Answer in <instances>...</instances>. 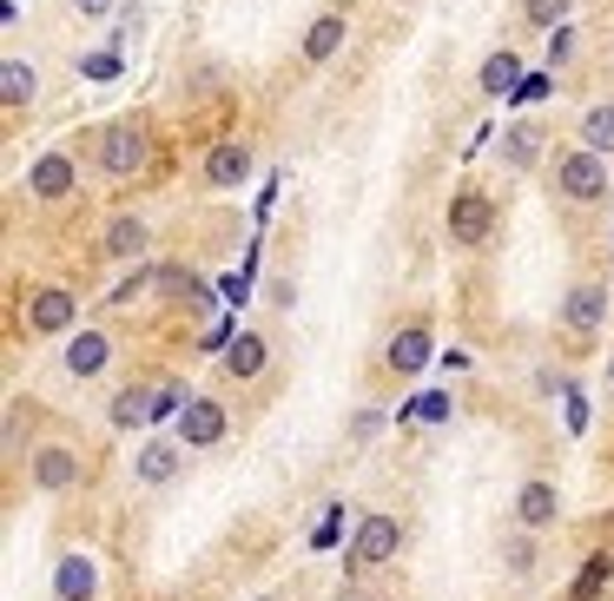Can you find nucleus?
Listing matches in <instances>:
<instances>
[{"label": "nucleus", "instance_id": "4", "mask_svg": "<svg viewBox=\"0 0 614 601\" xmlns=\"http://www.w3.org/2000/svg\"><path fill=\"white\" fill-rule=\"evenodd\" d=\"M489 231H496V205L483 192H456L450 199V245L476 251V245H489Z\"/></svg>", "mask_w": 614, "mask_h": 601}, {"label": "nucleus", "instance_id": "36", "mask_svg": "<svg viewBox=\"0 0 614 601\" xmlns=\"http://www.w3.org/2000/svg\"><path fill=\"white\" fill-rule=\"evenodd\" d=\"M607 384H614V358H607Z\"/></svg>", "mask_w": 614, "mask_h": 601}, {"label": "nucleus", "instance_id": "6", "mask_svg": "<svg viewBox=\"0 0 614 601\" xmlns=\"http://www.w3.org/2000/svg\"><path fill=\"white\" fill-rule=\"evenodd\" d=\"M179 456H186V443H179V437H146V443H139V456H133V476H139V483H152V489H165L172 476H179Z\"/></svg>", "mask_w": 614, "mask_h": 601}, {"label": "nucleus", "instance_id": "23", "mask_svg": "<svg viewBox=\"0 0 614 601\" xmlns=\"http://www.w3.org/2000/svg\"><path fill=\"white\" fill-rule=\"evenodd\" d=\"M581 146L614 152V100H601V107H588V113H581Z\"/></svg>", "mask_w": 614, "mask_h": 601}, {"label": "nucleus", "instance_id": "19", "mask_svg": "<svg viewBox=\"0 0 614 601\" xmlns=\"http://www.w3.org/2000/svg\"><path fill=\"white\" fill-rule=\"evenodd\" d=\"M562 317H568V330H594L607 317V285H575L562 298Z\"/></svg>", "mask_w": 614, "mask_h": 601}, {"label": "nucleus", "instance_id": "34", "mask_svg": "<svg viewBox=\"0 0 614 601\" xmlns=\"http://www.w3.org/2000/svg\"><path fill=\"white\" fill-rule=\"evenodd\" d=\"M133 40H146V14H126V21H120V53H126Z\"/></svg>", "mask_w": 614, "mask_h": 601}, {"label": "nucleus", "instance_id": "26", "mask_svg": "<svg viewBox=\"0 0 614 601\" xmlns=\"http://www.w3.org/2000/svg\"><path fill=\"white\" fill-rule=\"evenodd\" d=\"M522 14H529V27H568V0H522Z\"/></svg>", "mask_w": 614, "mask_h": 601}, {"label": "nucleus", "instance_id": "29", "mask_svg": "<svg viewBox=\"0 0 614 601\" xmlns=\"http://www.w3.org/2000/svg\"><path fill=\"white\" fill-rule=\"evenodd\" d=\"M377 429H384V410H358V416H350V443H371Z\"/></svg>", "mask_w": 614, "mask_h": 601}, {"label": "nucleus", "instance_id": "27", "mask_svg": "<svg viewBox=\"0 0 614 601\" xmlns=\"http://www.w3.org/2000/svg\"><path fill=\"white\" fill-rule=\"evenodd\" d=\"M601 588H607V555H594V562H588V568H581V581H575V588H568V601H594V594H601Z\"/></svg>", "mask_w": 614, "mask_h": 601}, {"label": "nucleus", "instance_id": "11", "mask_svg": "<svg viewBox=\"0 0 614 601\" xmlns=\"http://www.w3.org/2000/svg\"><path fill=\"white\" fill-rule=\"evenodd\" d=\"M27 192H34V199H66V192H73V159H66V152H40V159L27 165Z\"/></svg>", "mask_w": 614, "mask_h": 601}, {"label": "nucleus", "instance_id": "33", "mask_svg": "<svg viewBox=\"0 0 614 601\" xmlns=\"http://www.w3.org/2000/svg\"><path fill=\"white\" fill-rule=\"evenodd\" d=\"M113 8H120V0H73V14H79V21H106Z\"/></svg>", "mask_w": 614, "mask_h": 601}, {"label": "nucleus", "instance_id": "2", "mask_svg": "<svg viewBox=\"0 0 614 601\" xmlns=\"http://www.w3.org/2000/svg\"><path fill=\"white\" fill-rule=\"evenodd\" d=\"M555 192L562 199H601L607 192V165H601L594 146H575V152L555 159Z\"/></svg>", "mask_w": 614, "mask_h": 601}, {"label": "nucleus", "instance_id": "12", "mask_svg": "<svg viewBox=\"0 0 614 601\" xmlns=\"http://www.w3.org/2000/svg\"><path fill=\"white\" fill-rule=\"evenodd\" d=\"M265 337L258 330H238L231 343H225V377H238V384H251V377H265Z\"/></svg>", "mask_w": 614, "mask_h": 601}, {"label": "nucleus", "instance_id": "28", "mask_svg": "<svg viewBox=\"0 0 614 601\" xmlns=\"http://www.w3.org/2000/svg\"><path fill=\"white\" fill-rule=\"evenodd\" d=\"M337 542H343V509H330L324 523L311 529V549H337Z\"/></svg>", "mask_w": 614, "mask_h": 601}, {"label": "nucleus", "instance_id": "24", "mask_svg": "<svg viewBox=\"0 0 614 601\" xmlns=\"http://www.w3.org/2000/svg\"><path fill=\"white\" fill-rule=\"evenodd\" d=\"M159 285H165L172 298H192V304H205V311H212V291H205L192 272H179V265H165V272H159Z\"/></svg>", "mask_w": 614, "mask_h": 601}, {"label": "nucleus", "instance_id": "35", "mask_svg": "<svg viewBox=\"0 0 614 601\" xmlns=\"http://www.w3.org/2000/svg\"><path fill=\"white\" fill-rule=\"evenodd\" d=\"M337 601H371V594H358V588H343V594H337Z\"/></svg>", "mask_w": 614, "mask_h": 601}, {"label": "nucleus", "instance_id": "5", "mask_svg": "<svg viewBox=\"0 0 614 601\" xmlns=\"http://www.w3.org/2000/svg\"><path fill=\"white\" fill-rule=\"evenodd\" d=\"M100 165L113 172V179H133V172L146 165V133H139V120H113V126L100 133Z\"/></svg>", "mask_w": 614, "mask_h": 601}, {"label": "nucleus", "instance_id": "20", "mask_svg": "<svg viewBox=\"0 0 614 601\" xmlns=\"http://www.w3.org/2000/svg\"><path fill=\"white\" fill-rule=\"evenodd\" d=\"M476 86H483L489 100L515 93V86H522V53H509V47H502V53H489V60H483V73H476Z\"/></svg>", "mask_w": 614, "mask_h": 601}, {"label": "nucleus", "instance_id": "13", "mask_svg": "<svg viewBox=\"0 0 614 601\" xmlns=\"http://www.w3.org/2000/svg\"><path fill=\"white\" fill-rule=\"evenodd\" d=\"M152 410H159V390L126 384V390L106 403V423H113V429H146V423H152Z\"/></svg>", "mask_w": 614, "mask_h": 601}, {"label": "nucleus", "instance_id": "15", "mask_svg": "<svg viewBox=\"0 0 614 601\" xmlns=\"http://www.w3.org/2000/svg\"><path fill=\"white\" fill-rule=\"evenodd\" d=\"M542 146H549V133H542L536 120H515V126L502 133V165H515V172H529V165L542 159Z\"/></svg>", "mask_w": 614, "mask_h": 601}, {"label": "nucleus", "instance_id": "16", "mask_svg": "<svg viewBox=\"0 0 614 601\" xmlns=\"http://www.w3.org/2000/svg\"><path fill=\"white\" fill-rule=\"evenodd\" d=\"M384 358H390V371H397V377H416V371H429V330H423V324L397 330Z\"/></svg>", "mask_w": 614, "mask_h": 601}, {"label": "nucleus", "instance_id": "14", "mask_svg": "<svg viewBox=\"0 0 614 601\" xmlns=\"http://www.w3.org/2000/svg\"><path fill=\"white\" fill-rule=\"evenodd\" d=\"M106 358H113L106 330H79V337L66 343V377H100V371H106Z\"/></svg>", "mask_w": 614, "mask_h": 601}, {"label": "nucleus", "instance_id": "1", "mask_svg": "<svg viewBox=\"0 0 614 601\" xmlns=\"http://www.w3.org/2000/svg\"><path fill=\"white\" fill-rule=\"evenodd\" d=\"M403 555V523L397 515H364L358 536H350V568H384Z\"/></svg>", "mask_w": 614, "mask_h": 601}, {"label": "nucleus", "instance_id": "18", "mask_svg": "<svg viewBox=\"0 0 614 601\" xmlns=\"http://www.w3.org/2000/svg\"><path fill=\"white\" fill-rule=\"evenodd\" d=\"M146 238H152V231H146L139 212H113V218H106V258H120V265L146 251Z\"/></svg>", "mask_w": 614, "mask_h": 601}, {"label": "nucleus", "instance_id": "22", "mask_svg": "<svg viewBox=\"0 0 614 601\" xmlns=\"http://www.w3.org/2000/svg\"><path fill=\"white\" fill-rule=\"evenodd\" d=\"M40 93V73L27 66V60H8V66H0V100H8V107H27Z\"/></svg>", "mask_w": 614, "mask_h": 601}, {"label": "nucleus", "instance_id": "8", "mask_svg": "<svg viewBox=\"0 0 614 601\" xmlns=\"http://www.w3.org/2000/svg\"><path fill=\"white\" fill-rule=\"evenodd\" d=\"M53 594H60V601H93V594H100L93 555H60V562H53Z\"/></svg>", "mask_w": 614, "mask_h": 601}, {"label": "nucleus", "instance_id": "17", "mask_svg": "<svg viewBox=\"0 0 614 601\" xmlns=\"http://www.w3.org/2000/svg\"><path fill=\"white\" fill-rule=\"evenodd\" d=\"M205 179H212L218 192L245 186V179H251V152H245V146H212V152H205Z\"/></svg>", "mask_w": 614, "mask_h": 601}, {"label": "nucleus", "instance_id": "21", "mask_svg": "<svg viewBox=\"0 0 614 601\" xmlns=\"http://www.w3.org/2000/svg\"><path fill=\"white\" fill-rule=\"evenodd\" d=\"M337 47H343V14H324V21H311V34H304V60H311V66H324Z\"/></svg>", "mask_w": 614, "mask_h": 601}, {"label": "nucleus", "instance_id": "3", "mask_svg": "<svg viewBox=\"0 0 614 601\" xmlns=\"http://www.w3.org/2000/svg\"><path fill=\"white\" fill-rule=\"evenodd\" d=\"M225 429H231V416H225L218 397H186V410H179V443H186V450L225 443Z\"/></svg>", "mask_w": 614, "mask_h": 601}, {"label": "nucleus", "instance_id": "31", "mask_svg": "<svg viewBox=\"0 0 614 601\" xmlns=\"http://www.w3.org/2000/svg\"><path fill=\"white\" fill-rule=\"evenodd\" d=\"M231 337H238V330H231V317H212V324H205V351H225Z\"/></svg>", "mask_w": 614, "mask_h": 601}, {"label": "nucleus", "instance_id": "32", "mask_svg": "<svg viewBox=\"0 0 614 601\" xmlns=\"http://www.w3.org/2000/svg\"><path fill=\"white\" fill-rule=\"evenodd\" d=\"M568 53H575V34H568V27H555V34H549V66H562Z\"/></svg>", "mask_w": 614, "mask_h": 601}, {"label": "nucleus", "instance_id": "7", "mask_svg": "<svg viewBox=\"0 0 614 601\" xmlns=\"http://www.w3.org/2000/svg\"><path fill=\"white\" fill-rule=\"evenodd\" d=\"M555 515H562V489H555V483H542V476L522 483V496H515V523H522V529H549Z\"/></svg>", "mask_w": 614, "mask_h": 601}, {"label": "nucleus", "instance_id": "10", "mask_svg": "<svg viewBox=\"0 0 614 601\" xmlns=\"http://www.w3.org/2000/svg\"><path fill=\"white\" fill-rule=\"evenodd\" d=\"M34 483H40L47 496L73 489V483H79V456H73L66 443H40V450H34Z\"/></svg>", "mask_w": 614, "mask_h": 601}, {"label": "nucleus", "instance_id": "9", "mask_svg": "<svg viewBox=\"0 0 614 601\" xmlns=\"http://www.w3.org/2000/svg\"><path fill=\"white\" fill-rule=\"evenodd\" d=\"M73 311H79V304H73V291H53V285H47V291H34V298H27V330H34V337H53V330H66V324H73Z\"/></svg>", "mask_w": 614, "mask_h": 601}, {"label": "nucleus", "instance_id": "30", "mask_svg": "<svg viewBox=\"0 0 614 601\" xmlns=\"http://www.w3.org/2000/svg\"><path fill=\"white\" fill-rule=\"evenodd\" d=\"M562 403H568V429H575V437H581V429H588V403H581V390L568 384V390H562Z\"/></svg>", "mask_w": 614, "mask_h": 601}, {"label": "nucleus", "instance_id": "25", "mask_svg": "<svg viewBox=\"0 0 614 601\" xmlns=\"http://www.w3.org/2000/svg\"><path fill=\"white\" fill-rule=\"evenodd\" d=\"M79 73H86V79H120V73H126V53H120V47H100V53H79Z\"/></svg>", "mask_w": 614, "mask_h": 601}, {"label": "nucleus", "instance_id": "37", "mask_svg": "<svg viewBox=\"0 0 614 601\" xmlns=\"http://www.w3.org/2000/svg\"><path fill=\"white\" fill-rule=\"evenodd\" d=\"M258 601H278V594H258Z\"/></svg>", "mask_w": 614, "mask_h": 601}]
</instances>
